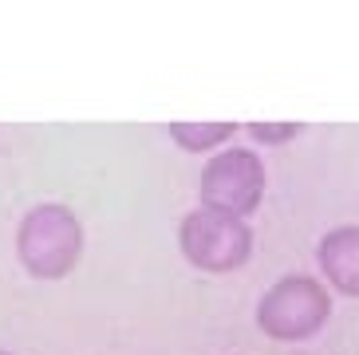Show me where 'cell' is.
Segmentation results:
<instances>
[{
  "mask_svg": "<svg viewBox=\"0 0 359 355\" xmlns=\"http://www.w3.org/2000/svg\"><path fill=\"white\" fill-rule=\"evenodd\" d=\"M269 189V170L253 147H225L205 158L198 178V206L225 209L233 217L249 221L261 209Z\"/></svg>",
  "mask_w": 359,
  "mask_h": 355,
  "instance_id": "277c9868",
  "label": "cell"
},
{
  "mask_svg": "<svg viewBox=\"0 0 359 355\" xmlns=\"http://www.w3.org/2000/svg\"><path fill=\"white\" fill-rule=\"evenodd\" d=\"M292 355H316V351H292Z\"/></svg>",
  "mask_w": 359,
  "mask_h": 355,
  "instance_id": "9c48e42d",
  "label": "cell"
},
{
  "mask_svg": "<svg viewBox=\"0 0 359 355\" xmlns=\"http://www.w3.org/2000/svg\"><path fill=\"white\" fill-rule=\"evenodd\" d=\"M178 253L205 276H229L253 257V225L225 209L194 206L178 221Z\"/></svg>",
  "mask_w": 359,
  "mask_h": 355,
  "instance_id": "3957f363",
  "label": "cell"
},
{
  "mask_svg": "<svg viewBox=\"0 0 359 355\" xmlns=\"http://www.w3.org/2000/svg\"><path fill=\"white\" fill-rule=\"evenodd\" d=\"M332 300L327 284L312 272H285L261 293L253 308V320L269 340L276 344H304L332 320Z\"/></svg>",
  "mask_w": 359,
  "mask_h": 355,
  "instance_id": "7a4b0ae2",
  "label": "cell"
},
{
  "mask_svg": "<svg viewBox=\"0 0 359 355\" xmlns=\"http://www.w3.org/2000/svg\"><path fill=\"white\" fill-rule=\"evenodd\" d=\"M87 229L67 201H36L16 221V261L32 281H64L79 269Z\"/></svg>",
  "mask_w": 359,
  "mask_h": 355,
  "instance_id": "6da1fadb",
  "label": "cell"
},
{
  "mask_svg": "<svg viewBox=\"0 0 359 355\" xmlns=\"http://www.w3.org/2000/svg\"><path fill=\"white\" fill-rule=\"evenodd\" d=\"M241 130L257 147H285V142L304 135V123H241Z\"/></svg>",
  "mask_w": 359,
  "mask_h": 355,
  "instance_id": "52a82bcc",
  "label": "cell"
},
{
  "mask_svg": "<svg viewBox=\"0 0 359 355\" xmlns=\"http://www.w3.org/2000/svg\"><path fill=\"white\" fill-rule=\"evenodd\" d=\"M0 355H16V351H8V347H0Z\"/></svg>",
  "mask_w": 359,
  "mask_h": 355,
  "instance_id": "ba28073f",
  "label": "cell"
},
{
  "mask_svg": "<svg viewBox=\"0 0 359 355\" xmlns=\"http://www.w3.org/2000/svg\"><path fill=\"white\" fill-rule=\"evenodd\" d=\"M170 142L186 154H217V150L229 147V138L241 135V123L222 119V123H190V119H174L166 123Z\"/></svg>",
  "mask_w": 359,
  "mask_h": 355,
  "instance_id": "8992f818",
  "label": "cell"
},
{
  "mask_svg": "<svg viewBox=\"0 0 359 355\" xmlns=\"http://www.w3.org/2000/svg\"><path fill=\"white\" fill-rule=\"evenodd\" d=\"M316 269L327 293L359 300V225H336L316 241Z\"/></svg>",
  "mask_w": 359,
  "mask_h": 355,
  "instance_id": "5b68a950",
  "label": "cell"
}]
</instances>
